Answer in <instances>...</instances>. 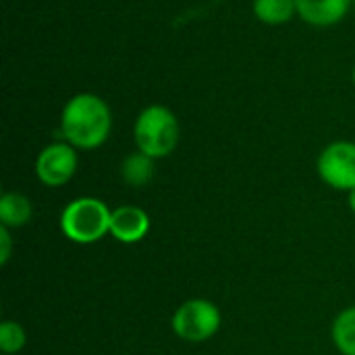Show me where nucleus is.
<instances>
[{"mask_svg":"<svg viewBox=\"0 0 355 355\" xmlns=\"http://www.w3.org/2000/svg\"><path fill=\"white\" fill-rule=\"evenodd\" d=\"M112 129V114L108 104L89 92L73 96L60 114V133L73 148L96 150L100 148Z\"/></svg>","mask_w":355,"mask_h":355,"instance_id":"nucleus-1","label":"nucleus"},{"mask_svg":"<svg viewBox=\"0 0 355 355\" xmlns=\"http://www.w3.org/2000/svg\"><path fill=\"white\" fill-rule=\"evenodd\" d=\"M179 121L175 112L162 104H152L137 114L133 127V139L137 150L150 158H164L168 156L179 144Z\"/></svg>","mask_w":355,"mask_h":355,"instance_id":"nucleus-2","label":"nucleus"},{"mask_svg":"<svg viewBox=\"0 0 355 355\" xmlns=\"http://www.w3.org/2000/svg\"><path fill=\"white\" fill-rule=\"evenodd\" d=\"M112 212L96 198H77L60 214V231L73 243H96L110 233Z\"/></svg>","mask_w":355,"mask_h":355,"instance_id":"nucleus-3","label":"nucleus"},{"mask_svg":"<svg viewBox=\"0 0 355 355\" xmlns=\"http://www.w3.org/2000/svg\"><path fill=\"white\" fill-rule=\"evenodd\" d=\"M220 329V310L208 300H189L177 308L173 316V331L179 339L189 343L208 341Z\"/></svg>","mask_w":355,"mask_h":355,"instance_id":"nucleus-4","label":"nucleus"},{"mask_svg":"<svg viewBox=\"0 0 355 355\" xmlns=\"http://www.w3.org/2000/svg\"><path fill=\"white\" fill-rule=\"evenodd\" d=\"M316 168L329 187L339 191L355 189V144L335 141L327 146L318 156Z\"/></svg>","mask_w":355,"mask_h":355,"instance_id":"nucleus-5","label":"nucleus"},{"mask_svg":"<svg viewBox=\"0 0 355 355\" xmlns=\"http://www.w3.org/2000/svg\"><path fill=\"white\" fill-rule=\"evenodd\" d=\"M77 171V152L71 144L58 141L46 146L35 160V175L46 187H60Z\"/></svg>","mask_w":355,"mask_h":355,"instance_id":"nucleus-6","label":"nucleus"},{"mask_svg":"<svg viewBox=\"0 0 355 355\" xmlns=\"http://www.w3.org/2000/svg\"><path fill=\"white\" fill-rule=\"evenodd\" d=\"M150 231V216L137 206H121L112 212L110 235L121 243H137Z\"/></svg>","mask_w":355,"mask_h":355,"instance_id":"nucleus-7","label":"nucleus"},{"mask_svg":"<svg viewBox=\"0 0 355 355\" xmlns=\"http://www.w3.org/2000/svg\"><path fill=\"white\" fill-rule=\"evenodd\" d=\"M297 15L314 27H331L345 19L354 0H295Z\"/></svg>","mask_w":355,"mask_h":355,"instance_id":"nucleus-8","label":"nucleus"},{"mask_svg":"<svg viewBox=\"0 0 355 355\" xmlns=\"http://www.w3.org/2000/svg\"><path fill=\"white\" fill-rule=\"evenodd\" d=\"M33 216V206L31 202L17 191H8L0 198V225L8 229H19L25 227Z\"/></svg>","mask_w":355,"mask_h":355,"instance_id":"nucleus-9","label":"nucleus"},{"mask_svg":"<svg viewBox=\"0 0 355 355\" xmlns=\"http://www.w3.org/2000/svg\"><path fill=\"white\" fill-rule=\"evenodd\" d=\"M254 15L266 25H283L297 15L295 0H254Z\"/></svg>","mask_w":355,"mask_h":355,"instance_id":"nucleus-10","label":"nucleus"},{"mask_svg":"<svg viewBox=\"0 0 355 355\" xmlns=\"http://www.w3.org/2000/svg\"><path fill=\"white\" fill-rule=\"evenodd\" d=\"M121 175L127 185L141 187V185L150 183V179L154 177V158L146 156L144 152L129 154L121 166Z\"/></svg>","mask_w":355,"mask_h":355,"instance_id":"nucleus-11","label":"nucleus"},{"mask_svg":"<svg viewBox=\"0 0 355 355\" xmlns=\"http://www.w3.org/2000/svg\"><path fill=\"white\" fill-rule=\"evenodd\" d=\"M333 341L343 355H355V306L337 316L333 324Z\"/></svg>","mask_w":355,"mask_h":355,"instance_id":"nucleus-12","label":"nucleus"},{"mask_svg":"<svg viewBox=\"0 0 355 355\" xmlns=\"http://www.w3.org/2000/svg\"><path fill=\"white\" fill-rule=\"evenodd\" d=\"M25 341H27V337H25V331L21 324H17L12 320H6L0 324V349H2V354L12 355L21 352L25 347Z\"/></svg>","mask_w":355,"mask_h":355,"instance_id":"nucleus-13","label":"nucleus"},{"mask_svg":"<svg viewBox=\"0 0 355 355\" xmlns=\"http://www.w3.org/2000/svg\"><path fill=\"white\" fill-rule=\"evenodd\" d=\"M10 248H12V241H10L8 227L0 225V264H6V262H8V258H10Z\"/></svg>","mask_w":355,"mask_h":355,"instance_id":"nucleus-14","label":"nucleus"},{"mask_svg":"<svg viewBox=\"0 0 355 355\" xmlns=\"http://www.w3.org/2000/svg\"><path fill=\"white\" fill-rule=\"evenodd\" d=\"M349 208H352V212L355 214V189L349 191Z\"/></svg>","mask_w":355,"mask_h":355,"instance_id":"nucleus-15","label":"nucleus"},{"mask_svg":"<svg viewBox=\"0 0 355 355\" xmlns=\"http://www.w3.org/2000/svg\"><path fill=\"white\" fill-rule=\"evenodd\" d=\"M354 85H355V67H354Z\"/></svg>","mask_w":355,"mask_h":355,"instance_id":"nucleus-16","label":"nucleus"},{"mask_svg":"<svg viewBox=\"0 0 355 355\" xmlns=\"http://www.w3.org/2000/svg\"><path fill=\"white\" fill-rule=\"evenodd\" d=\"M354 12H355V0H354Z\"/></svg>","mask_w":355,"mask_h":355,"instance_id":"nucleus-17","label":"nucleus"},{"mask_svg":"<svg viewBox=\"0 0 355 355\" xmlns=\"http://www.w3.org/2000/svg\"><path fill=\"white\" fill-rule=\"evenodd\" d=\"M4 355H6V354H4Z\"/></svg>","mask_w":355,"mask_h":355,"instance_id":"nucleus-18","label":"nucleus"}]
</instances>
